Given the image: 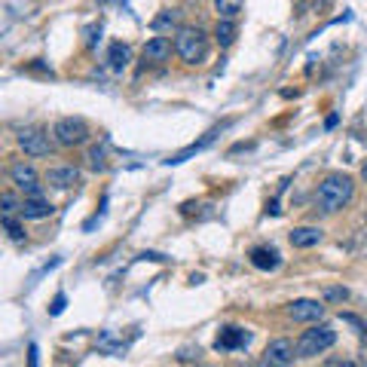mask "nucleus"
I'll use <instances>...</instances> for the list:
<instances>
[{"mask_svg": "<svg viewBox=\"0 0 367 367\" xmlns=\"http://www.w3.org/2000/svg\"><path fill=\"white\" fill-rule=\"evenodd\" d=\"M4 227L9 229V239H13V242H22V239H25V229H22V224H18L13 215H4Z\"/></svg>", "mask_w": 367, "mask_h": 367, "instance_id": "obj_20", "label": "nucleus"}, {"mask_svg": "<svg viewBox=\"0 0 367 367\" xmlns=\"http://www.w3.org/2000/svg\"><path fill=\"white\" fill-rule=\"evenodd\" d=\"M288 315L294 321H318L325 315V306L318 300H294V303H288Z\"/></svg>", "mask_w": 367, "mask_h": 367, "instance_id": "obj_9", "label": "nucleus"}, {"mask_svg": "<svg viewBox=\"0 0 367 367\" xmlns=\"http://www.w3.org/2000/svg\"><path fill=\"white\" fill-rule=\"evenodd\" d=\"M181 361H193V358H196V361H199V349H181Z\"/></svg>", "mask_w": 367, "mask_h": 367, "instance_id": "obj_25", "label": "nucleus"}, {"mask_svg": "<svg viewBox=\"0 0 367 367\" xmlns=\"http://www.w3.org/2000/svg\"><path fill=\"white\" fill-rule=\"evenodd\" d=\"M294 352H297V346H294L291 339H284V337L270 339V346H266L260 355V367H291Z\"/></svg>", "mask_w": 367, "mask_h": 367, "instance_id": "obj_5", "label": "nucleus"}, {"mask_svg": "<svg viewBox=\"0 0 367 367\" xmlns=\"http://www.w3.org/2000/svg\"><path fill=\"white\" fill-rule=\"evenodd\" d=\"M321 239H325V233H321L318 227H297V229H291V245L294 248H312V245H318Z\"/></svg>", "mask_w": 367, "mask_h": 367, "instance_id": "obj_15", "label": "nucleus"}, {"mask_svg": "<svg viewBox=\"0 0 367 367\" xmlns=\"http://www.w3.org/2000/svg\"><path fill=\"white\" fill-rule=\"evenodd\" d=\"M18 147L28 153V156H49L52 144H49V135L43 132V128H22L18 132Z\"/></svg>", "mask_w": 367, "mask_h": 367, "instance_id": "obj_6", "label": "nucleus"}, {"mask_svg": "<svg viewBox=\"0 0 367 367\" xmlns=\"http://www.w3.org/2000/svg\"><path fill=\"white\" fill-rule=\"evenodd\" d=\"M337 343V330L330 325H315L309 330H303L300 339H297V358H312V355H321L327 352L330 346Z\"/></svg>", "mask_w": 367, "mask_h": 367, "instance_id": "obj_3", "label": "nucleus"}, {"mask_svg": "<svg viewBox=\"0 0 367 367\" xmlns=\"http://www.w3.org/2000/svg\"><path fill=\"white\" fill-rule=\"evenodd\" d=\"M248 339H251V334H248L245 327H224L215 339V349L217 352H229V349H239V346H248Z\"/></svg>", "mask_w": 367, "mask_h": 367, "instance_id": "obj_10", "label": "nucleus"}, {"mask_svg": "<svg viewBox=\"0 0 367 367\" xmlns=\"http://www.w3.org/2000/svg\"><path fill=\"white\" fill-rule=\"evenodd\" d=\"M98 349H104V352H110V355H126V343H116L114 339V334H101V339H98Z\"/></svg>", "mask_w": 367, "mask_h": 367, "instance_id": "obj_19", "label": "nucleus"}, {"mask_svg": "<svg viewBox=\"0 0 367 367\" xmlns=\"http://www.w3.org/2000/svg\"><path fill=\"white\" fill-rule=\"evenodd\" d=\"M355 196V181L349 174H327L325 181L318 184L315 193V205L325 211V215H334V211L346 208Z\"/></svg>", "mask_w": 367, "mask_h": 367, "instance_id": "obj_1", "label": "nucleus"}, {"mask_svg": "<svg viewBox=\"0 0 367 367\" xmlns=\"http://www.w3.org/2000/svg\"><path fill=\"white\" fill-rule=\"evenodd\" d=\"M128 59H132V49H128L126 43H114V46H110L107 61H110V68H114V71H123L126 64H128Z\"/></svg>", "mask_w": 367, "mask_h": 367, "instance_id": "obj_16", "label": "nucleus"}, {"mask_svg": "<svg viewBox=\"0 0 367 367\" xmlns=\"http://www.w3.org/2000/svg\"><path fill=\"white\" fill-rule=\"evenodd\" d=\"M174 52H178L187 64L205 61V55H208L205 31H202V28H181V31L174 34Z\"/></svg>", "mask_w": 367, "mask_h": 367, "instance_id": "obj_2", "label": "nucleus"}, {"mask_svg": "<svg viewBox=\"0 0 367 367\" xmlns=\"http://www.w3.org/2000/svg\"><path fill=\"white\" fill-rule=\"evenodd\" d=\"M9 178H13V184L22 193H28V196H40V178H37L34 165L28 162H16L13 169H9Z\"/></svg>", "mask_w": 367, "mask_h": 367, "instance_id": "obj_7", "label": "nucleus"}, {"mask_svg": "<svg viewBox=\"0 0 367 367\" xmlns=\"http://www.w3.org/2000/svg\"><path fill=\"white\" fill-rule=\"evenodd\" d=\"M52 141L59 147H80L89 141V123L83 116H61L52 126Z\"/></svg>", "mask_w": 367, "mask_h": 367, "instance_id": "obj_4", "label": "nucleus"}, {"mask_svg": "<svg viewBox=\"0 0 367 367\" xmlns=\"http://www.w3.org/2000/svg\"><path fill=\"white\" fill-rule=\"evenodd\" d=\"M215 37H217V43L224 46H233V40H236V22H229V18H220L217 22V28H215Z\"/></svg>", "mask_w": 367, "mask_h": 367, "instance_id": "obj_17", "label": "nucleus"}, {"mask_svg": "<svg viewBox=\"0 0 367 367\" xmlns=\"http://www.w3.org/2000/svg\"><path fill=\"white\" fill-rule=\"evenodd\" d=\"M64 306H68V297H64V294H55V300H52V306H49V315H61Z\"/></svg>", "mask_w": 367, "mask_h": 367, "instance_id": "obj_23", "label": "nucleus"}, {"mask_svg": "<svg viewBox=\"0 0 367 367\" xmlns=\"http://www.w3.org/2000/svg\"><path fill=\"white\" fill-rule=\"evenodd\" d=\"M337 367H358L355 361H343V364H337Z\"/></svg>", "mask_w": 367, "mask_h": 367, "instance_id": "obj_28", "label": "nucleus"}, {"mask_svg": "<svg viewBox=\"0 0 367 367\" xmlns=\"http://www.w3.org/2000/svg\"><path fill=\"white\" fill-rule=\"evenodd\" d=\"M18 215L28 217V220H43V217L52 215V205L46 199H40V196H28L22 202V211H18Z\"/></svg>", "mask_w": 367, "mask_h": 367, "instance_id": "obj_14", "label": "nucleus"}, {"mask_svg": "<svg viewBox=\"0 0 367 367\" xmlns=\"http://www.w3.org/2000/svg\"><path fill=\"white\" fill-rule=\"evenodd\" d=\"M28 367H40V349H37V343L28 346Z\"/></svg>", "mask_w": 367, "mask_h": 367, "instance_id": "obj_24", "label": "nucleus"}, {"mask_svg": "<svg viewBox=\"0 0 367 367\" xmlns=\"http://www.w3.org/2000/svg\"><path fill=\"white\" fill-rule=\"evenodd\" d=\"M220 128H227V126H217V128H211V132H208L205 138H199V141H193L190 147H184V150H181V153H174V156H172V160H165V162H169V165H181V162H187V160H190V156H193V153H199V150H205V147H208L211 141H215V138L220 135Z\"/></svg>", "mask_w": 367, "mask_h": 367, "instance_id": "obj_12", "label": "nucleus"}, {"mask_svg": "<svg viewBox=\"0 0 367 367\" xmlns=\"http://www.w3.org/2000/svg\"><path fill=\"white\" fill-rule=\"evenodd\" d=\"M104 147H92V150H89V165H92V169H95V172H104L107 169V162H104Z\"/></svg>", "mask_w": 367, "mask_h": 367, "instance_id": "obj_21", "label": "nucleus"}, {"mask_svg": "<svg viewBox=\"0 0 367 367\" xmlns=\"http://www.w3.org/2000/svg\"><path fill=\"white\" fill-rule=\"evenodd\" d=\"M101 4H107V0H101Z\"/></svg>", "mask_w": 367, "mask_h": 367, "instance_id": "obj_30", "label": "nucleus"}, {"mask_svg": "<svg viewBox=\"0 0 367 367\" xmlns=\"http://www.w3.org/2000/svg\"><path fill=\"white\" fill-rule=\"evenodd\" d=\"M215 9L220 18H229V22H233V18L242 13V0H215Z\"/></svg>", "mask_w": 367, "mask_h": 367, "instance_id": "obj_18", "label": "nucleus"}, {"mask_svg": "<svg viewBox=\"0 0 367 367\" xmlns=\"http://www.w3.org/2000/svg\"><path fill=\"white\" fill-rule=\"evenodd\" d=\"M141 55H144V61L160 64V61H165L172 55V40H169V37H150Z\"/></svg>", "mask_w": 367, "mask_h": 367, "instance_id": "obj_11", "label": "nucleus"}, {"mask_svg": "<svg viewBox=\"0 0 367 367\" xmlns=\"http://www.w3.org/2000/svg\"><path fill=\"white\" fill-rule=\"evenodd\" d=\"M364 178H367V162H364Z\"/></svg>", "mask_w": 367, "mask_h": 367, "instance_id": "obj_29", "label": "nucleus"}, {"mask_svg": "<svg viewBox=\"0 0 367 367\" xmlns=\"http://www.w3.org/2000/svg\"><path fill=\"white\" fill-rule=\"evenodd\" d=\"M46 181H49V187H55V190H71L80 184V172L73 169V165H55V169L46 172Z\"/></svg>", "mask_w": 367, "mask_h": 367, "instance_id": "obj_8", "label": "nucleus"}, {"mask_svg": "<svg viewBox=\"0 0 367 367\" xmlns=\"http://www.w3.org/2000/svg\"><path fill=\"white\" fill-rule=\"evenodd\" d=\"M0 202H4V215H16V211H22V202H16L13 193H4Z\"/></svg>", "mask_w": 367, "mask_h": 367, "instance_id": "obj_22", "label": "nucleus"}, {"mask_svg": "<svg viewBox=\"0 0 367 367\" xmlns=\"http://www.w3.org/2000/svg\"><path fill=\"white\" fill-rule=\"evenodd\" d=\"M251 263L257 266V270H263V272H272V270H279V266H282V257H279L275 248L260 245V248H254V251H251Z\"/></svg>", "mask_w": 367, "mask_h": 367, "instance_id": "obj_13", "label": "nucleus"}, {"mask_svg": "<svg viewBox=\"0 0 367 367\" xmlns=\"http://www.w3.org/2000/svg\"><path fill=\"white\" fill-rule=\"evenodd\" d=\"M169 22H174V13H165V16H160L153 22V28H162V25H169Z\"/></svg>", "mask_w": 367, "mask_h": 367, "instance_id": "obj_26", "label": "nucleus"}, {"mask_svg": "<svg viewBox=\"0 0 367 367\" xmlns=\"http://www.w3.org/2000/svg\"><path fill=\"white\" fill-rule=\"evenodd\" d=\"M327 297H334V300H346L349 294H346V288H343V291H339V288H330V291H327Z\"/></svg>", "mask_w": 367, "mask_h": 367, "instance_id": "obj_27", "label": "nucleus"}]
</instances>
